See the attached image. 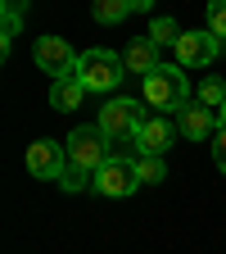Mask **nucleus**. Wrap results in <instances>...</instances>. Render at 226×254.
I'll use <instances>...</instances> for the list:
<instances>
[{
  "label": "nucleus",
  "instance_id": "obj_1",
  "mask_svg": "<svg viewBox=\"0 0 226 254\" xmlns=\"http://www.w3.org/2000/svg\"><path fill=\"white\" fill-rule=\"evenodd\" d=\"M140 95H145V105L154 114H172L177 118V109L190 100V82L181 73V64H158L154 73H145L140 77Z\"/></svg>",
  "mask_w": 226,
  "mask_h": 254
},
{
  "label": "nucleus",
  "instance_id": "obj_2",
  "mask_svg": "<svg viewBox=\"0 0 226 254\" xmlns=\"http://www.w3.org/2000/svg\"><path fill=\"white\" fill-rule=\"evenodd\" d=\"M122 77H127L122 55H113V50H82V59H77V82L86 91H118Z\"/></svg>",
  "mask_w": 226,
  "mask_h": 254
},
{
  "label": "nucleus",
  "instance_id": "obj_3",
  "mask_svg": "<svg viewBox=\"0 0 226 254\" xmlns=\"http://www.w3.org/2000/svg\"><path fill=\"white\" fill-rule=\"evenodd\" d=\"M136 186H140L136 159H122V154L104 159V164L95 168V182H90V190H95V195H109V200H122V195H132Z\"/></svg>",
  "mask_w": 226,
  "mask_h": 254
},
{
  "label": "nucleus",
  "instance_id": "obj_4",
  "mask_svg": "<svg viewBox=\"0 0 226 254\" xmlns=\"http://www.w3.org/2000/svg\"><path fill=\"white\" fill-rule=\"evenodd\" d=\"M63 145H68V159H73V164H82V168H100L104 164V159H113V141L100 132V123H90V127H77V132L68 136V141H63Z\"/></svg>",
  "mask_w": 226,
  "mask_h": 254
},
{
  "label": "nucleus",
  "instance_id": "obj_5",
  "mask_svg": "<svg viewBox=\"0 0 226 254\" xmlns=\"http://www.w3.org/2000/svg\"><path fill=\"white\" fill-rule=\"evenodd\" d=\"M32 59H37V68L41 73H50L54 82H63V77H77V50L63 41V37H41L37 46H32Z\"/></svg>",
  "mask_w": 226,
  "mask_h": 254
},
{
  "label": "nucleus",
  "instance_id": "obj_6",
  "mask_svg": "<svg viewBox=\"0 0 226 254\" xmlns=\"http://www.w3.org/2000/svg\"><path fill=\"white\" fill-rule=\"evenodd\" d=\"M145 118H149V109H145V105L127 100V95H118V100H109V105L100 109V132H104L109 141H118V136L140 132V123H145Z\"/></svg>",
  "mask_w": 226,
  "mask_h": 254
},
{
  "label": "nucleus",
  "instance_id": "obj_7",
  "mask_svg": "<svg viewBox=\"0 0 226 254\" xmlns=\"http://www.w3.org/2000/svg\"><path fill=\"white\" fill-rule=\"evenodd\" d=\"M172 50H177V64H181V68H208V64L222 55V37H217V32H208V27L181 32V41H177Z\"/></svg>",
  "mask_w": 226,
  "mask_h": 254
},
{
  "label": "nucleus",
  "instance_id": "obj_8",
  "mask_svg": "<svg viewBox=\"0 0 226 254\" xmlns=\"http://www.w3.org/2000/svg\"><path fill=\"white\" fill-rule=\"evenodd\" d=\"M63 168H68V145H59V141H50V136H41V141L27 145V173H32V177L59 182Z\"/></svg>",
  "mask_w": 226,
  "mask_h": 254
},
{
  "label": "nucleus",
  "instance_id": "obj_9",
  "mask_svg": "<svg viewBox=\"0 0 226 254\" xmlns=\"http://www.w3.org/2000/svg\"><path fill=\"white\" fill-rule=\"evenodd\" d=\"M177 127H181L185 141H213L222 123H217V109H208V105H199V100H185V105L177 109Z\"/></svg>",
  "mask_w": 226,
  "mask_h": 254
},
{
  "label": "nucleus",
  "instance_id": "obj_10",
  "mask_svg": "<svg viewBox=\"0 0 226 254\" xmlns=\"http://www.w3.org/2000/svg\"><path fill=\"white\" fill-rule=\"evenodd\" d=\"M140 154H168L172 150V141L181 136V127H177V118L172 114H149L145 123H140Z\"/></svg>",
  "mask_w": 226,
  "mask_h": 254
},
{
  "label": "nucleus",
  "instance_id": "obj_11",
  "mask_svg": "<svg viewBox=\"0 0 226 254\" xmlns=\"http://www.w3.org/2000/svg\"><path fill=\"white\" fill-rule=\"evenodd\" d=\"M122 64H127V73H154L158 68V41L154 37H136L132 46H127V55H122Z\"/></svg>",
  "mask_w": 226,
  "mask_h": 254
},
{
  "label": "nucleus",
  "instance_id": "obj_12",
  "mask_svg": "<svg viewBox=\"0 0 226 254\" xmlns=\"http://www.w3.org/2000/svg\"><path fill=\"white\" fill-rule=\"evenodd\" d=\"M86 86L77 82V77H63V82H54L50 86V109H59V114H73V109H82V100H86Z\"/></svg>",
  "mask_w": 226,
  "mask_h": 254
},
{
  "label": "nucleus",
  "instance_id": "obj_13",
  "mask_svg": "<svg viewBox=\"0 0 226 254\" xmlns=\"http://www.w3.org/2000/svg\"><path fill=\"white\" fill-rule=\"evenodd\" d=\"M127 14H132V5H127V0H90V18L95 23H122Z\"/></svg>",
  "mask_w": 226,
  "mask_h": 254
},
{
  "label": "nucleus",
  "instance_id": "obj_14",
  "mask_svg": "<svg viewBox=\"0 0 226 254\" xmlns=\"http://www.w3.org/2000/svg\"><path fill=\"white\" fill-rule=\"evenodd\" d=\"M136 173H140V186H158L168 177V164H163V154H140L136 159Z\"/></svg>",
  "mask_w": 226,
  "mask_h": 254
},
{
  "label": "nucleus",
  "instance_id": "obj_15",
  "mask_svg": "<svg viewBox=\"0 0 226 254\" xmlns=\"http://www.w3.org/2000/svg\"><path fill=\"white\" fill-rule=\"evenodd\" d=\"M195 100H199V105H208V109H222V105H226V82L204 77V82H199V91H195Z\"/></svg>",
  "mask_w": 226,
  "mask_h": 254
},
{
  "label": "nucleus",
  "instance_id": "obj_16",
  "mask_svg": "<svg viewBox=\"0 0 226 254\" xmlns=\"http://www.w3.org/2000/svg\"><path fill=\"white\" fill-rule=\"evenodd\" d=\"M90 182H95V173L82 168V164H73V159H68V168L59 173V186H63V190H86Z\"/></svg>",
  "mask_w": 226,
  "mask_h": 254
},
{
  "label": "nucleus",
  "instance_id": "obj_17",
  "mask_svg": "<svg viewBox=\"0 0 226 254\" xmlns=\"http://www.w3.org/2000/svg\"><path fill=\"white\" fill-rule=\"evenodd\" d=\"M149 37H154L158 46H177V41H181V27H177V18H154V23H149Z\"/></svg>",
  "mask_w": 226,
  "mask_h": 254
},
{
  "label": "nucleus",
  "instance_id": "obj_18",
  "mask_svg": "<svg viewBox=\"0 0 226 254\" xmlns=\"http://www.w3.org/2000/svg\"><path fill=\"white\" fill-rule=\"evenodd\" d=\"M208 32L226 41V0H208Z\"/></svg>",
  "mask_w": 226,
  "mask_h": 254
},
{
  "label": "nucleus",
  "instance_id": "obj_19",
  "mask_svg": "<svg viewBox=\"0 0 226 254\" xmlns=\"http://www.w3.org/2000/svg\"><path fill=\"white\" fill-rule=\"evenodd\" d=\"M208 145H213V164H217V173L226 177V127H217V136H213Z\"/></svg>",
  "mask_w": 226,
  "mask_h": 254
},
{
  "label": "nucleus",
  "instance_id": "obj_20",
  "mask_svg": "<svg viewBox=\"0 0 226 254\" xmlns=\"http://www.w3.org/2000/svg\"><path fill=\"white\" fill-rule=\"evenodd\" d=\"M127 5H132L136 14H149V9H154V0H127Z\"/></svg>",
  "mask_w": 226,
  "mask_h": 254
},
{
  "label": "nucleus",
  "instance_id": "obj_21",
  "mask_svg": "<svg viewBox=\"0 0 226 254\" xmlns=\"http://www.w3.org/2000/svg\"><path fill=\"white\" fill-rule=\"evenodd\" d=\"M217 123H222V127H226V105H222V109H217Z\"/></svg>",
  "mask_w": 226,
  "mask_h": 254
}]
</instances>
